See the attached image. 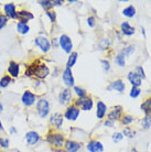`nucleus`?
Masks as SVG:
<instances>
[{
    "mask_svg": "<svg viewBox=\"0 0 151 152\" xmlns=\"http://www.w3.org/2000/svg\"><path fill=\"white\" fill-rule=\"evenodd\" d=\"M46 141L50 145H52L55 149H63L65 145V139L64 136L62 133L59 132H49L46 134Z\"/></svg>",
    "mask_w": 151,
    "mask_h": 152,
    "instance_id": "obj_1",
    "label": "nucleus"
},
{
    "mask_svg": "<svg viewBox=\"0 0 151 152\" xmlns=\"http://www.w3.org/2000/svg\"><path fill=\"white\" fill-rule=\"evenodd\" d=\"M37 111L40 118H45L50 113V104L44 98H40L37 102Z\"/></svg>",
    "mask_w": 151,
    "mask_h": 152,
    "instance_id": "obj_2",
    "label": "nucleus"
},
{
    "mask_svg": "<svg viewBox=\"0 0 151 152\" xmlns=\"http://www.w3.org/2000/svg\"><path fill=\"white\" fill-rule=\"evenodd\" d=\"M74 105H75L77 108H81L82 110L88 111V110H91L92 108H93V105H94V103H93V99H92V97H89V96H86V97H84V98H77L75 100Z\"/></svg>",
    "mask_w": 151,
    "mask_h": 152,
    "instance_id": "obj_3",
    "label": "nucleus"
},
{
    "mask_svg": "<svg viewBox=\"0 0 151 152\" xmlns=\"http://www.w3.org/2000/svg\"><path fill=\"white\" fill-rule=\"evenodd\" d=\"M34 44L44 53H48L51 50V43L46 37H37L34 39Z\"/></svg>",
    "mask_w": 151,
    "mask_h": 152,
    "instance_id": "obj_4",
    "label": "nucleus"
},
{
    "mask_svg": "<svg viewBox=\"0 0 151 152\" xmlns=\"http://www.w3.org/2000/svg\"><path fill=\"white\" fill-rule=\"evenodd\" d=\"M59 44L62 49L64 50V52L71 54L72 53V49H73V43L71 38L66 34H62L59 39Z\"/></svg>",
    "mask_w": 151,
    "mask_h": 152,
    "instance_id": "obj_5",
    "label": "nucleus"
},
{
    "mask_svg": "<svg viewBox=\"0 0 151 152\" xmlns=\"http://www.w3.org/2000/svg\"><path fill=\"white\" fill-rule=\"evenodd\" d=\"M79 113H81V109L77 108L75 105H72L66 108V110L64 113V118H66L67 120H72V121H75L76 119L78 118Z\"/></svg>",
    "mask_w": 151,
    "mask_h": 152,
    "instance_id": "obj_6",
    "label": "nucleus"
},
{
    "mask_svg": "<svg viewBox=\"0 0 151 152\" xmlns=\"http://www.w3.org/2000/svg\"><path fill=\"white\" fill-rule=\"evenodd\" d=\"M35 100H37V95L30 91H26L22 94V97H21V102L26 107H30L32 105H34Z\"/></svg>",
    "mask_w": 151,
    "mask_h": 152,
    "instance_id": "obj_7",
    "label": "nucleus"
},
{
    "mask_svg": "<svg viewBox=\"0 0 151 152\" xmlns=\"http://www.w3.org/2000/svg\"><path fill=\"white\" fill-rule=\"evenodd\" d=\"M73 99V94L70 88H65L59 94V103L61 105H67L72 102Z\"/></svg>",
    "mask_w": 151,
    "mask_h": 152,
    "instance_id": "obj_8",
    "label": "nucleus"
},
{
    "mask_svg": "<svg viewBox=\"0 0 151 152\" xmlns=\"http://www.w3.org/2000/svg\"><path fill=\"white\" fill-rule=\"evenodd\" d=\"M50 74V69L49 67L46 66V64L44 63H40L38 65V67L35 69V72H34V76L39 78V80H44Z\"/></svg>",
    "mask_w": 151,
    "mask_h": 152,
    "instance_id": "obj_9",
    "label": "nucleus"
},
{
    "mask_svg": "<svg viewBox=\"0 0 151 152\" xmlns=\"http://www.w3.org/2000/svg\"><path fill=\"white\" fill-rule=\"evenodd\" d=\"M121 114H122V107L117 105V106H114L111 110L107 114V118H108V120H111V121L119 120L121 119Z\"/></svg>",
    "mask_w": 151,
    "mask_h": 152,
    "instance_id": "obj_10",
    "label": "nucleus"
},
{
    "mask_svg": "<svg viewBox=\"0 0 151 152\" xmlns=\"http://www.w3.org/2000/svg\"><path fill=\"white\" fill-rule=\"evenodd\" d=\"M8 75L11 78H17L20 74V65L15 61H10L8 65Z\"/></svg>",
    "mask_w": 151,
    "mask_h": 152,
    "instance_id": "obj_11",
    "label": "nucleus"
},
{
    "mask_svg": "<svg viewBox=\"0 0 151 152\" xmlns=\"http://www.w3.org/2000/svg\"><path fill=\"white\" fill-rule=\"evenodd\" d=\"M62 80L64 82V84L67 87H73L74 86V77H73L72 69H64V72L62 74Z\"/></svg>",
    "mask_w": 151,
    "mask_h": 152,
    "instance_id": "obj_12",
    "label": "nucleus"
},
{
    "mask_svg": "<svg viewBox=\"0 0 151 152\" xmlns=\"http://www.w3.org/2000/svg\"><path fill=\"white\" fill-rule=\"evenodd\" d=\"M4 15L7 18L17 19V8H15V4H12V2L6 4L4 6Z\"/></svg>",
    "mask_w": 151,
    "mask_h": 152,
    "instance_id": "obj_13",
    "label": "nucleus"
},
{
    "mask_svg": "<svg viewBox=\"0 0 151 152\" xmlns=\"http://www.w3.org/2000/svg\"><path fill=\"white\" fill-rule=\"evenodd\" d=\"M34 18V15L28 10H20L17 11V19L19 20V22L26 24L29 20H32Z\"/></svg>",
    "mask_w": 151,
    "mask_h": 152,
    "instance_id": "obj_14",
    "label": "nucleus"
},
{
    "mask_svg": "<svg viewBox=\"0 0 151 152\" xmlns=\"http://www.w3.org/2000/svg\"><path fill=\"white\" fill-rule=\"evenodd\" d=\"M88 152H103L104 151V145L102 142L97 140H89L86 145Z\"/></svg>",
    "mask_w": 151,
    "mask_h": 152,
    "instance_id": "obj_15",
    "label": "nucleus"
},
{
    "mask_svg": "<svg viewBox=\"0 0 151 152\" xmlns=\"http://www.w3.org/2000/svg\"><path fill=\"white\" fill-rule=\"evenodd\" d=\"M63 120H64V116L61 113H55L50 118V122L54 128H61L63 125Z\"/></svg>",
    "mask_w": 151,
    "mask_h": 152,
    "instance_id": "obj_16",
    "label": "nucleus"
},
{
    "mask_svg": "<svg viewBox=\"0 0 151 152\" xmlns=\"http://www.w3.org/2000/svg\"><path fill=\"white\" fill-rule=\"evenodd\" d=\"M26 142H28V145H37L39 141H40V134H39L37 131H33V130L28 131V132L26 133Z\"/></svg>",
    "mask_w": 151,
    "mask_h": 152,
    "instance_id": "obj_17",
    "label": "nucleus"
},
{
    "mask_svg": "<svg viewBox=\"0 0 151 152\" xmlns=\"http://www.w3.org/2000/svg\"><path fill=\"white\" fill-rule=\"evenodd\" d=\"M125 88H126L125 83L121 80H117L111 82L109 86L107 87V89H108V91H118V93H124Z\"/></svg>",
    "mask_w": 151,
    "mask_h": 152,
    "instance_id": "obj_18",
    "label": "nucleus"
},
{
    "mask_svg": "<svg viewBox=\"0 0 151 152\" xmlns=\"http://www.w3.org/2000/svg\"><path fill=\"white\" fill-rule=\"evenodd\" d=\"M64 148L66 152H78L79 149L82 148V145L73 140H65Z\"/></svg>",
    "mask_w": 151,
    "mask_h": 152,
    "instance_id": "obj_19",
    "label": "nucleus"
},
{
    "mask_svg": "<svg viewBox=\"0 0 151 152\" xmlns=\"http://www.w3.org/2000/svg\"><path fill=\"white\" fill-rule=\"evenodd\" d=\"M128 80L132 85V87H139V86H141V77L136 72L128 73Z\"/></svg>",
    "mask_w": 151,
    "mask_h": 152,
    "instance_id": "obj_20",
    "label": "nucleus"
},
{
    "mask_svg": "<svg viewBox=\"0 0 151 152\" xmlns=\"http://www.w3.org/2000/svg\"><path fill=\"white\" fill-rule=\"evenodd\" d=\"M40 63H41V62H40V60H35V61H33L31 64L26 65V72H24V75H26V76L34 75L35 69L38 67V65L40 64Z\"/></svg>",
    "mask_w": 151,
    "mask_h": 152,
    "instance_id": "obj_21",
    "label": "nucleus"
},
{
    "mask_svg": "<svg viewBox=\"0 0 151 152\" xmlns=\"http://www.w3.org/2000/svg\"><path fill=\"white\" fill-rule=\"evenodd\" d=\"M107 113V106L103 102H97V109H96V116L98 119H103Z\"/></svg>",
    "mask_w": 151,
    "mask_h": 152,
    "instance_id": "obj_22",
    "label": "nucleus"
},
{
    "mask_svg": "<svg viewBox=\"0 0 151 152\" xmlns=\"http://www.w3.org/2000/svg\"><path fill=\"white\" fill-rule=\"evenodd\" d=\"M120 29H121V32H122L125 35H128V37H130V35H132L133 33H135V28L131 27L128 22L121 23Z\"/></svg>",
    "mask_w": 151,
    "mask_h": 152,
    "instance_id": "obj_23",
    "label": "nucleus"
},
{
    "mask_svg": "<svg viewBox=\"0 0 151 152\" xmlns=\"http://www.w3.org/2000/svg\"><path fill=\"white\" fill-rule=\"evenodd\" d=\"M140 108H141V110L144 111L146 115H150L151 114V97L144 99V103L141 104Z\"/></svg>",
    "mask_w": 151,
    "mask_h": 152,
    "instance_id": "obj_24",
    "label": "nucleus"
},
{
    "mask_svg": "<svg viewBox=\"0 0 151 152\" xmlns=\"http://www.w3.org/2000/svg\"><path fill=\"white\" fill-rule=\"evenodd\" d=\"M77 56H78L77 52H72V53L70 54L67 63H66V67H67V69H72L73 66L75 65L76 61H77Z\"/></svg>",
    "mask_w": 151,
    "mask_h": 152,
    "instance_id": "obj_25",
    "label": "nucleus"
},
{
    "mask_svg": "<svg viewBox=\"0 0 151 152\" xmlns=\"http://www.w3.org/2000/svg\"><path fill=\"white\" fill-rule=\"evenodd\" d=\"M122 15L128 17V18H132L133 15H136V8L133 6H128V7L122 10Z\"/></svg>",
    "mask_w": 151,
    "mask_h": 152,
    "instance_id": "obj_26",
    "label": "nucleus"
},
{
    "mask_svg": "<svg viewBox=\"0 0 151 152\" xmlns=\"http://www.w3.org/2000/svg\"><path fill=\"white\" fill-rule=\"evenodd\" d=\"M17 30H18V32H19V33H21V34H26V33L29 32V30H30V28H29V26H28V24L18 22V23H17Z\"/></svg>",
    "mask_w": 151,
    "mask_h": 152,
    "instance_id": "obj_27",
    "label": "nucleus"
},
{
    "mask_svg": "<svg viewBox=\"0 0 151 152\" xmlns=\"http://www.w3.org/2000/svg\"><path fill=\"white\" fill-rule=\"evenodd\" d=\"M11 82H12V78L8 74L2 76L0 78V87H7V86H9V84L11 83Z\"/></svg>",
    "mask_w": 151,
    "mask_h": 152,
    "instance_id": "obj_28",
    "label": "nucleus"
},
{
    "mask_svg": "<svg viewBox=\"0 0 151 152\" xmlns=\"http://www.w3.org/2000/svg\"><path fill=\"white\" fill-rule=\"evenodd\" d=\"M125 55L121 53H119L117 55V56L115 57V62H116V64L118 65V66H120V67H124L126 65V61H125Z\"/></svg>",
    "mask_w": 151,
    "mask_h": 152,
    "instance_id": "obj_29",
    "label": "nucleus"
},
{
    "mask_svg": "<svg viewBox=\"0 0 151 152\" xmlns=\"http://www.w3.org/2000/svg\"><path fill=\"white\" fill-rule=\"evenodd\" d=\"M74 93L78 96V98H84L87 96V91L79 86H74Z\"/></svg>",
    "mask_w": 151,
    "mask_h": 152,
    "instance_id": "obj_30",
    "label": "nucleus"
},
{
    "mask_svg": "<svg viewBox=\"0 0 151 152\" xmlns=\"http://www.w3.org/2000/svg\"><path fill=\"white\" fill-rule=\"evenodd\" d=\"M141 125H142V128L144 129H149L151 127V114L150 115H146V117L141 120Z\"/></svg>",
    "mask_w": 151,
    "mask_h": 152,
    "instance_id": "obj_31",
    "label": "nucleus"
},
{
    "mask_svg": "<svg viewBox=\"0 0 151 152\" xmlns=\"http://www.w3.org/2000/svg\"><path fill=\"white\" fill-rule=\"evenodd\" d=\"M39 4H41L42 7L45 9L46 11H49L51 10L53 7H54V4H53V1H50V0H44V1H39Z\"/></svg>",
    "mask_w": 151,
    "mask_h": 152,
    "instance_id": "obj_32",
    "label": "nucleus"
},
{
    "mask_svg": "<svg viewBox=\"0 0 151 152\" xmlns=\"http://www.w3.org/2000/svg\"><path fill=\"white\" fill-rule=\"evenodd\" d=\"M110 45V41L107 38H103L99 42V49L100 50H107Z\"/></svg>",
    "mask_w": 151,
    "mask_h": 152,
    "instance_id": "obj_33",
    "label": "nucleus"
},
{
    "mask_svg": "<svg viewBox=\"0 0 151 152\" xmlns=\"http://www.w3.org/2000/svg\"><path fill=\"white\" fill-rule=\"evenodd\" d=\"M122 136H126L128 138H133L135 137V131L130 127H125L124 130H122Z\"/></svg>",
    "mask_w": 151,
    "mask_h": 152,
    "instance_id": "obj_34",
    "label": "nucleus"
},
{
    "mask_svg": "<svg viewBox=\"0 0 151 152\" xmlns=\"http://www.w3.org/2000/svg\"><path fill=\"white\" fill-rule=\"evenodd\" d=\"M132 121H133V117L130 116V115H124V116L121 117V122H122V125H130Z\"/></svg>",
    "mask_w": 151,
    "mask_h": 152,
    "instance_id": "obj_35",
    "label": "nucleus"
},
{
    "mask_svg": "<svg viewBox=\"0 0 151 152\" xmlns=\"http://www.w3.org/2000/svg\"><path fill=\"white\" fill-rule=\"evenodd\" d=\"M135 52V46L133 45H129V46H126L125 49L122 50V52L121 53L124 54L125 56H129L130 54H132Z\"/></svg>",
    "mask_w": 151,
    "mask_h": 152,
    "instance_id": "obj_36",
    "label": "nucleus"
},
{
    "mask_svg": "<svg viewBox=\"0 0 151 152\" xmlns=\"http://www.w3.org/2000/svg\"><path fill=\"white\" fill-rule=\"evenodd\" d=\"M9 143H10V141L8 138H0V148L8 149L9 148Z\"/></svg>",
    "mask_w": 151,
    "mask_h": 152,
    "instance_id": "obj_37",
    "label": "nucleus"
},
{
    "mask_svg": "<svg viewBox=\"0 0 151 152\" xmlns=\"http://www.w3.org/2000/svg\"><path fill=\"white\" fill-rule=\"evenodd\" d=\"M45 15L50 18L51 22L54 23L55 21H56V13H55V11H54V10H49V11H46Z\"/></svg>",
    "mask_w": 151,
    "mask_h": 152,
    "instance_id": "obj_38",
    "label": "nucleus"
},
{
    "mask_svg": "<svg viewBox=\"0 0 151 152\" xmlns=\"http://www.w3.org/2000/svg\"><path fill=\"white\" fill-rule=\"evenodd\" d=\"M129 95H130V97H132V98H137V97L140 95V88L139 87H132Z\"/></svg>",
    "mask_w": 151,
    "mask_h": 152,
    "instance_id": "obj_39",
    "label": "nucleus"
},
{
    "mask_svg": "<svg viewBox=\"0 0 151 152\" xmlns=\"http://www.w3.org/2000/svg\"><path fill=\"white\" fill-rule=\"evenodd\" d=\"M8 22V18L6 17L4 15H2V13H0V30L1 29H4V26L7 24Z\"/></svg>",
    "mask_w": 151,
    "mask_h": 152,
    "instance_id": "obj_40",
    "label": "nucleus"
},
{
    "mask_svg": "<svg viewBox=\"0 0 151 152\" xmlns=\"http://www.w3.org/2000/svg\"><path fill=\"white\" fill-rule=\"evenodd\" d=\"M136 73L141 77V80H142V78H146V74H144V69H142V66H137Z\"/></svg>",
    "mask_w": 151,
    "mask_h": 152,
    "instance_id": "obj_41",
    "label": "nucleus"
},
{
    "mask_svg": "<svg viewBox=\"0 0 151 152\" xmlns=\"http://www.w3.org/2000/svg\"><path fill=\"white\" fill-rule=\"evenodd\" d=\"M122 138H124L122 133L116 132V133H114V134H113V140H114V142H119V141L122 140Z\"/></svg>",
    "mask_w": 151,
    "mask_h": 152,
    "instance_id": "obj_42",
    "label": "nucleus"
},
{
    "mask_svg": "<svg viewBox=\"0 0 151 152\" xmlns=\"http://www.w3.org/2000/svg\"><path fill=\"white\" fill-rule=\"evenodd\" d=\"M102 64H103V69H104V71H105V72H108V71L110 69V64H109V62L107 61V60H103Z\"/></svg>",
    "mask_w": 151,
    "mask_h": 152,
    "instance_id": "obj_43",
    "label": "nucleus"
},
{
    "mask_svg": "<svg viewBox=\"0 0 151 152\" xmlns=\"http://www.w3.org/2000/svg\"><path fill=\"white\" fill-rule=\"evenodd\" d=\"M87 24H88V27H91V28L95 27V18L94 17H88V19H87Z\"/></svg>",
    "mask_w": 151,
    "mask_h": 152,
    "instance_id": "obj_44",
    "label": "nucleus"
},
{
    "mask_svg": "<svg viewBox=\"0 0 151 152\" xmlns=\"http://www.w3.org/2000/svg\"><path fill=\"white\" fill-rule=\"evenodd\" d=\"M104 125H105L106 127H109V128H111V127L114 126V121H111V120H108V119H107V120L104 122Z\"/></svg>",
    "mask_w": 151,
    "mask_h": 152,
    "instance_id": "obj_45",
    "label": "nucleus"
},
{
    "mask_svg": "<svg viewBox=\"0 0 151 152\" xmlns=\"http://www.w3.org/2000/svg\"><path fill=\"white\" fill-rule=\"evenodd\" d=\"M54 6H62L63 4V1H53Z\"/></svg>",
    "mask_w": 151,
    "mask_h": 152,
    "instance_id": "obj_46",
    "label": "nucleus"
},
{
    "mask_svg": "<svg viewBox=\"0 0 151 152\" xmlns=\"http://www.w3.org/2000/svg\"><path fill=\"white\" fill-rule=\"evenodd\" d=\"M52 44H53V46H54V48H57V39H53Z\"/></svg>",
    "mask_w": 151,
    "mask_h": 152,
    "instance_id": "obj_47",
    "label": "nucleus"
},
{
    "mask_svg": "<svg viewBox=\"0 0 151 152\" xmlns=\"http://www.w3.org/2000/svg\"><path fill=\"white\" fill-rule=\"evenodd\" d=\"M17 132V129H15V127H11V128H10V133H15Z\"/></svg>",
    "mask_w": 151,
    "mask_h": 152,
    "instance_id": "obj_48",
    "label": "nucleus"
},
{
    "mask_svg": "<svg viewBox=\"0 0 151 152\" xmlns=\"http://www.w3.org/2000/svg\"><path fill=\"white\" fill-rule=\"evenodd\" d=\"M54 152H66L63 149H54Z\"/></svg>",
    "mask_w": 151,
    "mask_h": 152,
    "instance_id": "obj_49",
    "label": "nucleus"
},
{
    "mask_svg": "<svg viewBox=\"0 0 151 152\" xmlns=\"http://www.w3.org/2000/svg\"><path fill=\"white\" fill-rule=\"evenodd\" d=\"M0 130H1V131H4V125H2V122H1V121H0Z\"/></svg>",
    "mask_w": 151,
    "mask_h": 152,
    "instance_id": "obj_50",
    "label": "nucleus"
},
{
    "mask_svg": "<svg viewBox=\"0 0 151 152\" xmlns=\"http://www.w3.org/2000/svg\"><path fill=\"white\" fill-rule=\"evenodd\" d=\"M2 110H4V106H2V104L0 103V114L2 113Z\"/></svg>",
    "mask_w": 151,
    "mask_h": 152,
    "instance_id": "obj_51",
    "label": "nucleus"
},
{
    "mask_svg": "<svg viewBox=\"0 0 151 152\" xmlns=\"http://www.w3.org/2000/svg\"><path fill=\"white\" fill-rule=\"evenodd\" d=\"M141 30H142V34H144V35H146V32H144V28H142V29H141Z\"/></svg>",
    "mask_w": 151,
    "mask_h": 152,
    "instance_id": "obj_52",
    "label": "nucleus"
},
{
    "mask_svg": "<svg viewBox=\"0 0 151 152\" xmlns=\"http://www.w3.org/2000/svg\"><path fill=\"white\" fill-rule=\"evenodd\" d=\"M131 152H138V151H137L136 149H132V151H131Z\"/></svg>",
    "mask_w": 151,
    "mask_h": 152,
    "instance_id": "obj_53",
    "label": "nucleus"
},
{
    "mask_svg": "<svg viewBox=\"0 0 151 152\" xmlns=\"http://www.w3.org/2000/svg\"><path fill=\"white\" fill-rule=\"evenodd\" d=\"M0 95H1V87H0Z\"/></svg>",
    "mask_w": 151,
    "mask_h": 152,
    "instance_id": "obj_54",
    "label": "nucleus"
},
{
    "mask_svg": "<svg viewBox=\"0 0 151 152\" xmlns=\"http://www.w3.org/2000/svg\"><path fill=\"white\" fill-rule=\"evenodd\" d=\"M0 152H4V151H0Z\"/></svg>",
    "mask_w": 151,
    "mask_h": 152,
    "instance_id": "obj_55",
    "label": "nucleus"
}]
</instances>
